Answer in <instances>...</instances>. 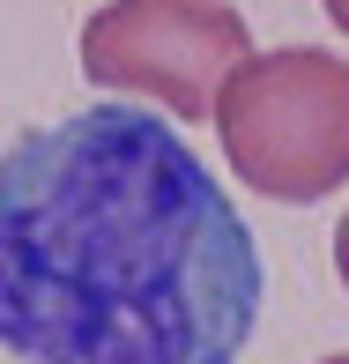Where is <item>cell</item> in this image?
<instances>
[{"instance_id": "277c9868", "label": "cell", "mask_w": 349, "mask_h": 364, "mask_svg": "<svg viewBox=\"0 0 349 364\" xmlns=\"http://www.w3.org/2000/svg\"><path fill=\"white\" fill-rule=\"evenodd\" d=\"M335 275H342V290H349V216L335 223Z\"/></svg>"}, {"instance_id": "3957f363", "label": "cell", "mask_w": 349, "mask_h": 364, "mask_svg": "<svg viewBox=\"0 0 349 364\" xmlns=\"http://www.w3.org/2000/svg\"><path fill=\"white\" fill-rule=\"evenodd\" d=\"M253 60V30L223 0H112L82 23V75L149 97L171 119H208L223 82Z\"/></svg>"}, {"instance_id": "5b68a950", "label": "cell", "mask_w": 349, "mask_h": 364, "mask_svg": "<svg viewBox=\"0 0 349 364\" xmlns=\"http://www.w3.org/2000/svg\"><path fill=\"white\" fill-rule=\"evenodd\" d=\"M327 23H335L342 38H349V0H327Z\"/></svg>"}, {"instance_id": "7a4b0ae2", "label": "cell", "mask_w": 349, "mask_h": 364, "mask_svg": "<svg viewBox=\"0 0 349 364\" xmlns=\"http://www.w3.org/2000/svg\"><path fill=\"white\" fill-rule=\"evenodd\" d=\"M223 164L260 201H327L349 186V60L282 45L253 53L215 97Z\"/></svg>"}, {"instance_id": "6da1fadb", "label": "cell", "mask_w": 349, "mask_h": 364, "mask_svg": "<svg viewBox=\"0 0 349 364\" xmlns=\"http://www.w3.org/2000/svg\"><path fill=\"white\" fill-rule=\"evenodd\" d=\"M268 268L178 127L90 105L0 156V350L15 364H238Z\"/></svg>"}, {"instance_id": "8992f818", "label": "cell", "mask_w": 349, "mask_h": 364, "mask_svg": "<svg viewBox=\"0 0 349 364\" xmlns=\"http://www.w3.org/2000/svg\"><path fill=\"white\" fill-rule=\"evenodd\" d=\"M327 364H349V350H342V357H327Z\"/></svg>"}]
</instances>
